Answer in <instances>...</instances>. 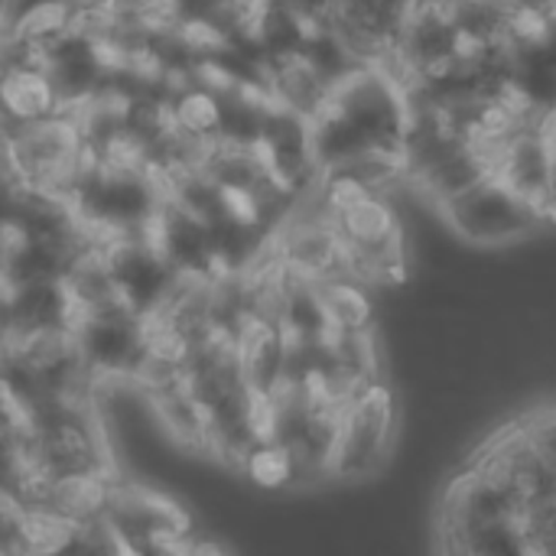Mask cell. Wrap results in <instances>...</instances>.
Masks as SVG:
<instances>
[{
  "label": "cell",
  "instance_id": "6da1fadb",
  "mask_svg": "<svg viewBox=\"0 0 556 556\" xmlns=\"http://www.w3.org/2000/svg\"><path fill=\"white\" fill-rule=\"evenodd\" d=\"M450 231L476 248H508L544 225V208L521 195L505 176L492 173L459 199L437 208Z\"/></svg>",
  "mask_w": 556,
  "mask_h": 556
},
{
  "label": "cell",
  "instance_id": "7a4b0ae2",
  "mask_svg": "<svg viewBox=\"0 0 556 556\" xmlns=\"http://www.w3.org/2000/svg\"><path fill=\"white\" fill-rule=\"evenodd\" d=\"M394 433H397L394 391L384 381H375L342 417L332 476L342 482H358L375 476L394 450Z\"/></svg>",
  "mask_w": 556,
  "mask_h": 556
},
{
  "label": "cell",
  "instance_id": "3957f363",
  "mask_svg": "<svg viewBox=\"0 0 556 556\" xmlns=\"http://www.w3.org/2000/svg\"><path fill=\"white\" fill-rule=\"evenodd\" d=\"M3 108L7 124H29L62 111L59 88L46 68L7 65L3 72Z\"/></svg>",
  "mask_w": 556,
  "mask_h": 556
},
{
  "label": "cell",
  "instance_id": "277c9868",
  "mask_svg": "<svg viewBox=\"0 0 556 556\" xmlns=\"http://www.w3.org/2000/svg\"><path fill=\"white\" fill-rule=\"evenodd\" d=\"M316 287H319V300L326 306L332 329H339V332L371 329L375 303L368 296V290H371L368 283H362L352 274H336V277L316 280Z\"/></svg>",
  "mask_w": 556,
  "mask_h": 556
},
{
  "label": "cell",
  "instance_id": "5b68a950",
  "mask_svg": "<svg viewBox=\"0 0 556 556\" xmlns=\"http://www.w3.org/2000/svg\"><path fill=\"white\" fill-rule=\"evenodd\" d=\"M173 101V121L179 130L202 137V140H215L222 137L225 127V98L199 81H186L182 88H176L169 94Z\"/></svg>",
  "mask_w": 556,
  "mask_h": 556
},
{
  "label": "cell",
  "instance_id": "8992f818",
  "mask_svg": "<svg viewBox=\"0 0 556 556\" xmlns=\"http://www.w3.org/2000/svg\"><path fill=\"white\" fill-rule=\"evenodd\" d=\"M241 476L261 492H283L300 482V466L283 440H264L248 453Z\"/></svg>",
  "mask_w": 556,
  "mask_h": 556
}]
</instances>
